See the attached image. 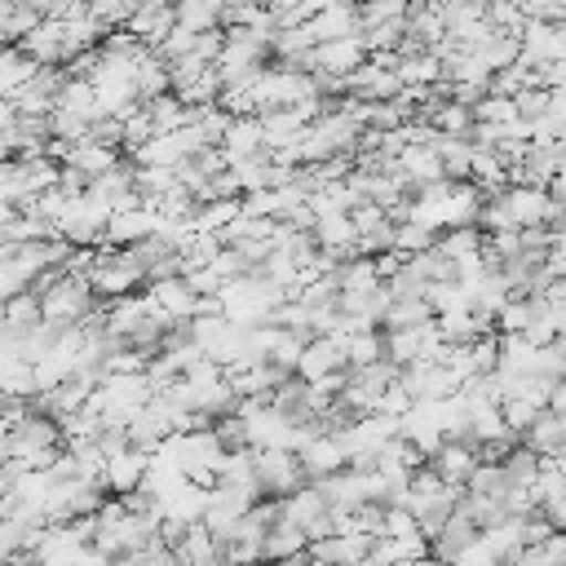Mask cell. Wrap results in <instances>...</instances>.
<instances>
[{"instance_id":"cell-26","label":"cell","mask_w":566,"mask_h":566,"mask_svg":"<svg viewBox=\"0 0 566 566\" xmlns=\"http://www.w3.org/2000/svg\"><path fill=\"white\" fill-rule=\"evenodd\" d=\"M500 469H504V478H509L513 486H531V482H535V473H539V455L517 438V442L500 455Z\"/></svg>"},{"instance_id":"cell-27","label":"cell","mask_w":566,"mask_h":566,"mask_svg":"<svg viewBox=\"0 0 566 566\" xmlns=\"http://www.w3.org/2000/svg\"><path fill=\"white\" fill-rule=\"evenodd\" d=\"M433 239H438V230H429V226H420V221H394V252L398 256H416V252H424V248H433Z\"/></svg>"},{"instance_id":"cell-18","label":"cell","mask_w":566,"mask_h":566,"mask_svg":"<svg viewBox=\"0 0 566 566\" xmlns=\"http://www.w3.org/2000/svg\"><path fill=\"white\" fill-rule=\"evenodd\" d=\"M473 53L482 57L486 71H500V66H513V62L522 57V40H517L513 31H495V27H491V31L473 44Z\"/></svg>"},{"instance_id":"cell-43","label":"cell","mask_w":566,"mask_h":566,"mask_svg":"<svg viewBox=\"0 0 566 566\" xmlns=\"http://www.w3.org/2000/svg\"><path fill=\"white\" fill-rule=\"evenodd\" d=\"M221 9H230V4H252V0H217Z\"/></svg>"},{"instance_id":"cell-33","label":"cell","mask_w":566,"mask_h":566,"mask_svg":"<svg viewBox=\"0 0 566 566\" xmlns=\"http://www.w3.org/2000/svg\"><path fill=\"white\" fill-rule=\"evenodd\" d=\"M389 18H407V0H358V31Z\"/></svg>"},{"instance_id":"cell-31","label":"cell","mask_w":566,"mask_h":566,"mask_svg":"<svg viewBox=\"0 0 566 566\" xmlns=\"http://www.w3.org/2000/svg\"><path fill=\"white\" fill-rule=\"evenodd\" d=\"M517 115V106H513V97H504V93H482L478 102H473V119H482V124H504V119H513Z\"/></svg>"},{"instance_id":"cell-3","label":"cell","mask_w":566,"mask_h":566,"mask_svg":"<svg viewBox=\"0 0 566 566\" xmlns=\"http://www.w3.org/2000/svg\"><path fill=\"white\" fill-rule=\"evenodd\" d=\"M504 208H509V221L513 226H544L557 208V199L548 195V186H531V181H509L500 190Z\"/></svg>"},{"instance_id":"cell-8","label":"cell","mask_w":566,"mask_h":566,"mask_svg":"<svg viewBox=\"0 0 566 566\" xmlns=\"http://www.w3.org/2000/svg\"><path fill=\"white\" fill-rule=\"evenodd\" d=\"M398 433H402L411 447H420V451H424V460H429V455H433V447L442 442L438 398H429V402H411V407L398 416Z\"/></svg>"},{"instance_id":"cell-2","label":"cell","mask_w":566,"mask_h":566,"mask_svg":"<svg viewBox=\"0 0 566 566\" xmlns=\"http://www.w3.org/2000/svg\"><path fill=\"white\" fill-rule=\"evenodd\" d=\"M252 464H256V482L265 495H287L301 482H310L305 464L292 447H252Z\"/></svg>"},{"instance_id":"cell-21","label":"cell","mask_w":566,"mask_h":566,"mask_svg":"<svg viewBox=\"0 0 566 566\" xmlns=\"http://www.w3.org/2000/svg\"><path fill=\"white\" fill-rule=\"evenodd\" d=\"M323 513H327V500H323V491H318L314 482H301L296 491L283 495V517L296 522L301 531H305L314 517H323Z\"/></svg>"},{"instance_id":"cell-10","label":"cell","mask_w":566,"mask_h":566,"mask_svg":"<svg viewBox=\"0 0 566 566\" xmlns=\"http://www.w3.org/2000/svg\"><path fill=\"white\" fill-rule=\"evenodd\" d=\"M18 44H22V53H31L40 66H62V62H66V31H62V18H40Z\"/></svg>"},{"instance_id":"cell-25","label":"cell","mask_w":566,"mask_h":566,"mask_svg":"<svg viewBox=\"0 0 566 566\" xmlns=\"http://www.w3.org/2000/svg\"><path fill=\"white\" fill-rule=\"evenodd\" d=\"M433 248L447 252V256H455V261L478 256V248H482V230H478L473 221H464V226H447V230H438Z\"/></svg>"},{"instance_id":"cell-19","label":"cell","mask_w":566,"mask_h":566,"mask_svg":"<svg viewBox=\"0 0 566 566\" xmlns=\"http://www.w3.org/2000/svg\"><path fill=\"white\" fill-rule=\"evenodd\" d=\"M261 146H265L261 119H256V115H230V124H226V133H221V150H226L230 159H239V155H252V150H261Z\"/></svg>"},{"instance_id":"cell-38","label":"cell","mask_w":566,"mask_h":566,"mask_svg":"<svg viewBox=\"0 0 566 566\" xmlns=\"http://www.w3.org/2000/svg\"><path fill=\"white\" fill-rule=\"evenodd\" d=\"M548 411H557V416H566V376H557L553 385H548V402H544Z\"/></svg>"},{"instance_id":"cell-40","label":"cell","mask_w":566,"mask_h":566,"mask_svg":"<svg viewBox=\"0 0 566 566\" xmlns=\"http://www.w3.org/2000/svg\"><path fill=\"white\" fill-rule=\"evenodd\" d=\"M18 119V106H13V97H0V128H9Z\"/></svg>"},{"instance_id":"cell-45","label":"cell","mask_w":566,"mask_h":566,"mask_svg":"<svg viewBox=\"0 0 566 566\" xmlns=\"http://www.w3.org/2000/svg\"><path fill=\"white\" fill-rule=\"evenodd\" d=\"M265 4H274V0H265Z\"/></svg>"},{"instance_id":"cell-28","label":"cell","mask_w":566,"mask_h":566,"mask_svg":"<svg viewBox=\"0 0 566 566\" xmlns=\"http://www.w3.org/2000/svg\"><path fill=\"white\" fill-rule=\"evenodd\" d=\"M177 9V22L190 27V31H208V27H221V4L217 0H172Z\"/></svg>"},{"instance_id":"cell-13","label":"cell","mask_w":566,"mask_h":566,"mask_svg":"<svg viewBox=\"0 0 566 566\" xmlns=\"http://www.w3.org/2000/svg\"><path fill=\"white\" fill-rule=\"evenodd\" d=\"M363 57H367V49H363L358 35H336V40H318V44H314V71L349 75Z\"/></svg>"},{"instance_id":"cell-32","label":"cell","mask_w":566,"mask_h":566,"mask_svg":"<svg viewBox=\"0 0 566 566\" xmlns=\"http://www.w3.org/2000/svg\"><path fill=\"white\" fill-rule=\"evenodd\" d=\"M212 433H217V442H221L226 451H239V447H248V424H243V416H239V411H226V416H217V420H212Z\"/></svg>"},{"instance_id":"cell-39","label":"cell","mask_w":566,"mask_h":566,"mask_svg":"<svg viewBox=\"0 0 566 566\" xmlns=\"http://www.w3.org/2000/svg\"><path fill=\"white\" fill-rule=\"evenodd\" d=\"M548 195H553V199H557V203H566V168H562V172H553V177H548Z\"/></svg>"},{"instance_id":"cell-4","label":"cell","mask_w":566,"mask_h":566,"mask_svg":"<svg viewBox=\"0 0 566 566\" xmlns=\"http://www.w3.org/2000/svg\"><path fill=\"white\" fill-rule=\"evenodd\" d=\"M349 358H345V340L340 332H314L305 345H301V358H296V376L301 380H318L327 371H345Z\"/></svg>"},{"instance_id":"cell-16","label":"cell","mask_w":566,"mask_h":566,"mask_svg":"<svg viewBox=\"0 0 566 566\" xmlns=\"http://www.w3.org/2000/svg\"><path fill=\"white\" fill-rule=\"evenodd\" d=\"M535 455H557L562 447H566V416H557V411H548V407H539V416L517 433Z\"/></svg>"},{"instance_id":"cell-5","label":"cell","mask_w":566,"mask_h":566,"mask_svg":"<svg viewBox=\"0 0 566 566\" xmlns=\"http://www.w3.org/2000/svg\"><path fill=\"white\" fill-rule=\"evenodd\" d=\"M398 88H402L398 71H394V66H385V62H376V57H363V62H358V66L345 75V93H349V97L389 102Z\"/></svg>"},{"instance_id":"cell-20","label":"cell","mask_w":566,"mask_h":566,"mask_svg":"<svg viewBox=\"0 0 566 566\" xmlns=\"http://www.w3.org/2000/svg\"><path fill=\"white\" fill-rule=\"evenodd\" d=\"M35 57L22 53V44H0V97H13L31 75H35Z\"/></svg>"},{"instance_id":"cell-30","label":"cell","mask_w":566,"mask_h":566,"mask_svg":"<svg viewBox=\"0 0 566 566\" xmlns=\"http://www.w3.org/2000/svg\"><path fill=\"white\" fill-rule=\"evenodd\" d=\"M500 416H504V424H509L513 433H522V429L539 416V402L526 398V394H504V398H500Z\"/></svg>"},{"instance_id":"cell-1","label":"cell","mask_w":566,"mask_h":566,"mask_svg":"<svg viewBox=\"0 0 566 566\" xmlns=\"http://www.w3.org/2000/svg\"><path fill=\"white\" fill-rule=\"evenodd\" d=\"M88 283H93L97 301H115V296H128V292L146 287V274H142V265L133 261L128 248L97 243L93 248V265H88Z\"/></svg>"},{"instance_id":"cell-11","label":"cell","mask_w":566,"mask_h":566,"mask_svg":"<svg viewBox=\"0 0 566 566\" xmlns=\"http://www.w3.org/2000/svg\"><path fill=\"white\" fill-rule=\"evenodd\" d=\"M124 159V146H111V142H93V137H80V142H66L62 150V164L80 168L84 177H102L106 168H115Z\"/></svg>"},{"instance_id":"cell-14","label":"cell","mask_w":566,"mask_h":566,"mask_svg":"<svg viewBox=\"0 0 566 566\" xmlns=\"http://www.w3.org/2000/svg\"><path fill=\"white\" fill-rule=\"evenodd\" d=\"M305 31L314 35V44H318V40H336V35H358V4H354V0H340V4H332V9L310 13V18H305Z\"/></svg>"},{"instance_id":"cell-42","label":"cell","mask_w":566,"mask_h":566,"mask_svg":"<svg viewBox=\"0 0 566 566\" xmlns=\"http://www.w3.org/2000/svg\"><path fill=\"white\" fill-rule=\"evenodd\" d=\"M4 155H13V150H9V142H4V133H0V159H4Z\"/></svg>"},{"instance_id":"cell-36","label":"cell","mask_w":566,"mask_h":566,"mask_svg":"<svg viewBox=\"0 0 566 566\" xmlns=\"http://www.w3.org/2000/svg\"><path fill=\"white\" fill-rule=\"evenodd\" d=\"M535 509L548 517V526L566 531V486H562V491H548V495H539V504H535Z\"/></svg>"},{"instance_id":"cell-17","label":"cell","mask_w":566,"mask_h":566,"mask_svg":"<svg viewBox=\"0 0 566 566\" xmlns=\"http://www.w3.org/2000/svg\"><path fill=\"white\" fill-rule=\"evenodd\" d=\"M172 553H177V562L212 566V562H221V539H217L203 522H190V526H186V535L172 544Z\"/></svg>"},{"instance_id":"cell-7","label":"cell","mask_w":566,"mask_h":566,"mask_svg":"<svg viewBox=\"0 0 566 566\" xmlns=\"http://www.w3.org/2000/svg\"><path fill=\"white\" fill-rule=\"evenodd\" d=\"M146 464H150V451H142V447L128 442V447H119V451L106 455V464H102V486H106L111 495H124V491L142 486Z\"/></svg>"},{"instance_id":"cell-41","label":"cell","mask_w":566,"mask_h":566,"mask_svg":"<svg viewBox=\"0 0 566 566\" xmlns=\"http://www.w3.org/2000/svg\"><path fill=\"white\" fill-rule=\"evenodd\" d=\"M332 4H340V0H310V9L318 13V9H332Z\"/></svg>"},{"instance_id":"cell-44","label":"cell","mask_w":566,"mask_h":566,"mask_svg":"<svg viewBox=\"0 0 566 566\" xmlns=\"http://www.w3.org/2000/svg\"><path fill=\"white\" fill-rule=\"evenodd\" d=\"M424 4H442V0H424Z\"/></svg>"},{"instance_id":"cell-12","label":"cell","mask_w":566,"mask_h":566,"mask_svg":"<svg viewBox=\"0 0 566 566\" xmlns=\"http://www.w3.org/2000/svg\"><path fill=\"white\" fill-rule=\"evenodd\" d=\"M478 460H482L478 447L464 442V438H442V442L433 447V455H429V464H433V469L442 473V482H451V486H464V478L473 473Z\"/></svg>"},{"instance_id":"cell-15","label":"cell","mask_w":566,"mask_h":566,"mask_svg":"<svg viewBox=\"0 0 566 566\" xmlns=\"http://www.w3.org/2000/svg\"><path fill=\"white\" fill-rule=\"evenodd\" d=\"M40 318H44V314H40V296H35L31 287L9 292L4 305H0V332H9V336H18V340H22Z\"/></svg>"},{"instance_id":"cell-24","label":"cell","mask_w":566,"mask_h":566,"mask_svg":"<svg viewBox=\"0 0 566 566\" xmlns=\"http://www.w3.org/2000/svg\"><path fill=\"white\" fill-rule=\"evenodd\" d=\"M420 323H433V305L424 296H394L389 310H385V318H380L385 332L389 327H420Z\"/></svg>"},{"instance_id":"cell-46","label":"cell","mask_w":566,"mask_h":566,"mask_svg":"<svg viewBox=\"0 0 566 566\" xmlns=\"http://www.w3.org/2000/svg\"><path fill=\"white\" fill-rule=\"evenodd\" d=\"M354 4H358V0H354Z\"/></svg>"},{"instance_id":"cell-22","label":"cell","mask_w":566,"mask_h":566,"mask_svg":"<svg viewBox=\"0 0 566 566\" xmlns=\"http://www.w3.org/2000/svg\"><path fill=\"white\" fill-rule=\"evenodd\" d=\"M305 544H310V535L283 517L261 535V557H305Z\"/></svg>"},{"instance_id":"cell-37","label":"cell","mask_w":566,"mask_h":566,"mask_svg":"<svg viewBox=\"0 0 566 566\" xmlns=\"http://www.w3.org/2000/svg\"><path fill=\"white\" fill-rule=\"evenodd\" d=\"M544 270H548V279H566V239H553V243H548Z\"/></svg>"},{"instance_id":"cell-23","label":"cell","mask_w":566,"mask_h":566,"mask_svg":"<svg viewBox=\"0 0 566 566\" xmlns=\"http://www.w3.org/2000/svg\"><path fill=\"white\" fill-rule=\"evenodd\" d=\"M340 340H345V358H349V367H363V363L385 358V327H358V332H340Z\"/></svg>"},{"instance_id":"cell-35","label":"cell","mask_w":566,"mask_h":566,"mask_svg":"<svg viewBox=\"0 0 566 566\" xmlns=\"http://www.w3.org/2000/svg\"><path fill=\"white\" fill-rule=\"evenodd\" d=\"M407 407H411V394L402 389V380H389L385 394L376 398V411H385V416H402Z\"/></svg>"},{"instance_id":"cell-34","label":"cell","mask_w":566,"mask_h":566,"mask_svg":"<svg viewBox=\"0 0 566 566\" xmlns=\"http://www.w3.org/2000/svg\"><path fill=\"white\" fill-rule=\"evenodd\" d=\"M195 35H199V31H190V27L172 22V31H168V35L155 44V53H159L164 62H172V57H181V53H190V49H195Z\"/></svg>"},{"instance_id":"cell-9","label":"cell","mask_w":566,"mask_h":566,"mask_svg":"<svg viewBox=\"0 0 566 566\" xmlns=\"http://www.w3.org/2000/svg\"><path fill=\"white\" fill-rule=\"evenodd\" d=\"M301 464H305V478L314 482V478H323V473H336V469H345L349 464V451H345V442H340V433H327V429H318L301 451Z\"/></svg>"},{"instance_id":"cell-6","label":"cell","mask_w":566,"mask_h":566,"mask_svg":"<svg viewBox=\"0 0 566 566\" xmlns=\"http://www.w3.org/2000/svg\"><path fill=\"white\" fill-rule=\"evenodd\" d=\"M146 301H150L155 310H164L172 323H177V318H195V314H199V305H203V296H199L181 274L155 279V283L146 287Z\"/></svg>"},{"instance_id":"cell-29","label":"cell","mask_w":566,"mask_h":566,"mask_svg":"<svg viewBox=\"0 0 566 566\" xmlns=\"http://www.w3.org/2000/svg\"><path fill=\"white\" fill-rule=\"evenodd\" d=\"M482 18L495 31H513V35H522V27H526V13L517 0H482Z\"/></svg>"}]
</instances>
